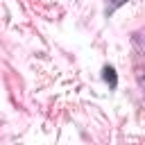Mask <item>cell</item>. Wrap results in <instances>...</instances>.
<instances>
[{
    "label": "cell",
    "instance_id": "cell-1",
    "mask_svg": "<svg viewBox=\"0 0 145 145\" xmlns=\"http://www.w3.org/2000/svg\"><path fill=\"white\" fill-rule=\"evenodd\" d=\"M102 77H104V82H106L111 88H116V86H118V77H116V70H113L111 66H104V70H102Z\"/></svg>",
    "mask_w": 145,
    "mask_h": 145
}]
</instances>
